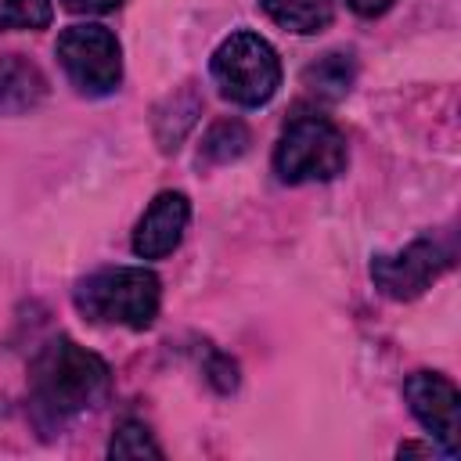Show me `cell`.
Masks as SVG:
<instances>
[{
  "label": "cell",
  "mask_w": 461,
  "mask_h": 461,
  "mask_svg": "<svg viewBox=\"0 0 461 461\" xmlns=\"http://www.w3.org/2000/svg\"><path fill=\"white\" fill-rule=\"evenodd\" d=\"M353 83V61L349 54H328L317 65L306 68V86H313L324 97H342Z\"/></svg>",
  "instance_id": "7c38bea8"
},
{
  "label": "cell",
  "mask_w": 461,
  "mask_h": 461,
  "mask_svg": "<svg viewBox=\"0 0 461 461\" xmlns=\"http://www.w3.org/2000/svg\"><path fill=\"white\" fill-rule=\"evenodd\" d=\"M212 79L234 104L256 108L281 86V61L274 47L256 32H230L212 54Z\"/></svg>",
  "instance_id": "277c9868"
},
{
  "label": "cell",
  "mask_w": 461,
  "mask_h": 461,
  "mask_svg": "<svg viewBox=\"0 0 461 461\" xmlns=\"http://www.w3.org/2000/svg\"><path fill=\"white\" fill-rule=\"evenodd\" d=\"M58 61L79 94H112L122 79L119 43L104 25H72L58 36Z\"/></svg>",
  "instance_id": "5b68a950"
},
{
  "label": "cell",
  "mask_w": 461,
  "mask_h": 461,
  "mask_svg": "<svg viewBox=\"0 0 461 461\" xmlns=\"http://www.w3.org/2000/svg\"><path fill=\"white\" fill-rule=\"evenodd\" d=\"M187 220H191V202L187 194L180 191H162L140 216L137 230H133V252L140 259H162L169 256L184 230H187Z\"/></svg>",
  "instance_id": "ba28073f"
},
{
  "label": "cell",
  "mask_w": 461,
  "mask_h": 461,
  "mask_svg": "<svg viewBox=\"0 0 461 461\" xmlns=\"http://www.w3.org/2000/svg\"><path fill=\"white\" fill-rule=\"evenodd\" d=\"M108 454L112 457H162V447L151 439V432L140 425V421H122L108 443Z\"/></svg>",
  "instance_id": "4fadbf2b"
},
{
  "label": "cell",
  "mask_w": 461,
  "mask_h": 461,
  "mask_svg": "<svg viewBox=\"0 0 461 461\" xmlns=\"http://www.w3.org/2000/svg\"><path fill=\"white\" fill-rule=\"evenodd\" d=\"M68 11H79V14H104L112 7H119L122 0H61Z\"/></svg>",
  "instance_id": "9a60e30c"
},
{
  "label": "cell",
  "mask_w": 461,
  "mask_h": 461,
  "mask_svg": "<svg viewBox=\"0 0 461 461\" xmlns=\"http://www.w3.org/2000/svg\"><path fill=\"white\" fill-rule=\"evenodd\" d=\"M447 267H450V249H443L432 238H418L393 256H375L371 277H375V288H382L389 299H414Z\"/></svg>",
  "instance_id": "8992f818"
},
{
  "label": "cell",
  "mask_w": 461,
  "mask_h": 461,
  "mask_svg": "<svg viewBox=\"0 0 461 461\" xmlns=\"http://www.w3.org/2000/svg\"><path fill=\"white\" fill-rule=\"evenodd\" d=\"M357 14H364V18H375V14H382V11H389L393 7V0H346Z\"/></svg>",
  "instance_id": "2e32d148"
},
{
  "label": "cell",
  "mask_w": 461,
  "mask_h": 461,
  "mask_svg": "<svg viewBox=\"0 0 461 461\" xmlns=\"http://www.w3.org/2000/svg\"><path fill=\"white\" fill-rule=\"evenodd\" d=\"M263 11L288 32L310 36L328 29L331 22V0H263Z\"/></svg>",
  "instance_id": "30bf717a"
},
{
  "label": "cell",
  "mask_w": 461,
  "mask_h": 461,
  "mask_svg": "<svg viewBox=\"0 0 461 461\" xmlns=\"http://www.w3.org/2000/svg\"><path fill=\"white\" fill-rule=\"evenodd\" d=\"M403 396L414 411V418L436 436V443L443 447L447 457L457 454V389L450 378L432 375V371H418L403 382Z\"/></svg>",
  "instance_id": "52a82bcc"
},
{
  "label": "cell",
  "mask_w": 461,
  "mask_h": 461,
  "mask_svg": "<svg viewBox=\"0 0 461 461\" xmlns=\"http://www.w3.org/2000/svg\"><path fill=\"white\" fill-rule=\"evenodd\" d=\"M50 0H0V29H47Z\"/></svg>",
  "instance_id": "5bb4252c"
},
{
  "label": "cell",
  "mask_w": 461,
  "mask_h": 461,
  "mask_svg": "<svg viewBox=\"0 0 461 461\" xmlns=\"http://www.w3.org/2000/svg\"><path fill=\"white\" fill-rule=\"evenodd\" d=\"M43 94H47V79L32 61L18 54L0 58V115H22L36 108Z\"/></svg>",
  "instance_id": "9c48e42d"
},
{
  "label": "cell",
  "mask_w": 461,
  "mask_h": 461,
  "mask_svg": "<svg viewBox=\"0 0 461 461\" xmlns=\"http://www.w3.org/2000/svg\"><path fill=\"white\" fill-rule=\"evenodd\" d=\"M108 389V364L72 339H54L50 346H43L29 371L32 411L43 425H61L83 411H94L97 403H104Z\"/></svg>",
  "instance_id": "6da1fadb"
},
{
  "label": "cell",
  "mask_w": 461,
  "mask_h": 461,
  "mask_svg": "<svg viewBox=\"0 0 461 461\" xmlns=\"http://www.w3.org/2000/svg\"><path fill=\"white\" fill-rule=\"evenodd\" d=\"M76 306L97 324L148 328L158 313V277L144 267H108L79 281Z\"/></svg>",
  "instance_id": "7a4b0ae2"
},
{
  "label": "cell",
  "mask_w": 461,
  "mask_h": 461,
  "mask_svg": "<svg viewBox=\"0 0 461 461\" xmlns=\"http://www.w3.org/2000/svg\"><path fill=\"white\" fill-rule=\"evenodd\" d=\"M249 126L241 119H216L202 140V158L205 162H234L238 155L249 151Z\"/></svg>",
  "instance_id": "8fae6325"
},
{
  "label": "cell",
  "mask_w": 461,
  "mask_h": 461,
  "mask_svg": "<svg viewBox=\"0 0 461 461\" xmlns=\"http://www.w3.org/2000/svg\"><path fill=\"white\" fill-rule=\"evenodd\" d=\"M346 169V137L324 115H295L277 148H274V173L285 184H310L331 180Z\"/></svg>",
  "instance_id": "3957f363"
}]
</instances>
